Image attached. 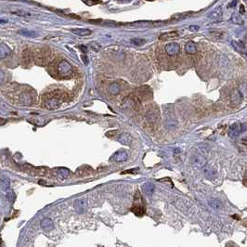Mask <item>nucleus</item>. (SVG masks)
Returning <instances> with one entry per match:
<instances>
[{"mask_svg":"<svg viewBox=\"0 0 247 247\" xmlns=\"http://www.w3.org/2000/svg\"><path fill=\"white\" fill-rule=\"evenodd\" d=\"M131 211L137 217H142L146 213L145 203H144V201L142 199V196L140 194V192H139V190H137L135 192L134 202H133V205L131 207Z\"/></svg>","mask_w":247,"mask_h":247,"instance_id":"f257e3e1","label":"nucleus"},{"mask_svg":"<svg viewBox=\"0 0 247 247\" xmlns=\"http://www.w3.org/2000/svg\"><path fill=\"white\" fill-rule=\"evenodd\" d=\"M48 98L46 100V106L49 110H55L60 106L63 99V92L54 91L48 95Z\"/></svg>","mask_w":247,"mask_h":247,"instance_id":"f03ea898","label":"nucleus"},{"mask_svg":"<svg viewBox=\"0 0 247 247\" xmlns=\"http://www.w3.org/2000/svg\"><path fill=\"white\" fill-rule=\"evenodd\" d=\"M141 102L140 100L137 97H129V98H125L122 103L123 108L125 111L127 112H132L137 111V109L140 106Z\"/></svg>","mask_w":247,"mask_h":247,"instance_id":"7ed1b4c3","label":"nucleus"},{"mask_svg":"<svg viewBox=\"0 0 247 247\" xmlns=\"http://www.w3.org/2000/svg\"><path fill=\"white\" fill-rule=\"evenodd\" d=\"M73 68L66 60H62L58 65V73L61 77H68L72 74Z\"/></svg>","mask_w":247,"mask_h":247,"instance_id":"20e7f679","label":"nucleus"},{"mask_svg":"<svg viewBox=\"0 0 247 247\" xmlns=\"http://www.w3.org/2000/svg\"><path fill=\"white\" fill-rule=\"evenodd\" d=\"M190 163L192 164V165L194 167L202 168V167H205V165H206V160L202 155L196 153V154H193L190 157Z\"/></svg>","mask_w":247,"mask_h":247,"instance_id":"39448f33","label":"nucleus"},{"mask_svg":"<svg viewBox=\"0 0 247 247\" xmlns=\"http://www.w3.org/2000/svg\"><path fill=\"white\" fill-rule=\"evenodd\" d=\"M165 52L167 53V55L169 56H176L178 55L179 51H180V47L178 43H175V42H172V43H169L167 44L165 48Z\"/></svg>","mask_w":247,"mask_h":247,"instance_id":"423d86ee","label":"nucleus"},{"mask_svg":"<svg viewBox=\"0 0 247 247\" xmlns=\"http://www.w3.org/2000/svg\"><path fill=\"white\" fill-rule=\"evenodd\" d=\"M242 124H238V123L233 124L229 128V132H228L229 136L231 138H236L240 135V133H242Z\"/></svg>","mask_w":247,"mask_h":247,"instance_id":"0eeeda50","label":"nucleus"},{"mask_svg":"<svg viewBox=\"0 0 247 247\" xmlns=\"http://www.w3.org/2000/svg\"><path fill=\"white\" fill-rule=\"evenodd\" d=\"M74 207L79 214H82L88 209V201L85 199H79L74 202Z\"/></svg>","mask_w":247,"mask_h":247,"instance_id":"6e6552de","label":"nucleus"},{"mask_svg":"<svg viewBox=\"0 0 247 247\" xmlns=\"http://www.w3.org/2000/svg\"><path fill=\"white\" fill-rule=\"evenodd\" d=\"M127 153L124 150H121V151H118L117 153H115L112 157L111 160H114L116 162H125V161L127 160Z\"/></svg>","mask_w":247,"mask_h":247,"instance_id":"1a4fd4ad","label":"nucleus"},{"mask_svg":"<svg viewBox=\"0 0 247 247\" xmlns=\"http://www.w3.org/2000/svg\"><path fill=\"white\" fill-rule=\"evenodd\" d=\"M146 117L150 122L155 123L158 120V112L156 109H149L148 112L146 113Z\"/></svg>","mask_w":247,"mask_h":247,"instance_id":"9d476101","label":"nucleus"},{"mask_svg":"<svg viewBox=\"0 0 247 247\" xmlns=\"http://www.w3.org/2000/svg\"><path fill=\"white\" fill-rule=\"evenodd\" d=\"M142 190L146 196H152L154 190V185L151 182H147L142 185Z\"/></svg>","mask_w":247,"mask_h":247,"instance_id":"9b49d317","label":"nucleus"},{"mask_svg":"<svg viewBox=\"0 0 247 247\" xmlns=\"http://www.w3.org/2000/svg\"><path fill=\"white\" fill-rule=\"evenodd\" d=\"M72 33L76 35V36H89L91 35V30L89 29H84V28H77V29H72Z\"/></svg>","mask_w":247,"mask_h":247,"instance_id":"f8f14e48","label":"nucleus"},{"mask_svg":"<svg viewBox=\"0 0 247 247\" xmlns=\"http://www.w3.org/2000/svg\"><path fill=\"white\" fill-rule=\"evenodd\" d=\"M185 50L189 54H195L197 52V46L193 41H189L185 46Z\"/></svg>","mask_w":247,"mask_h":247,"instance_id":"ddd939ff","label":"nucleus"},{"mask_svg":"<svg viewBox=\"0 0 247 247\" xmlns=\"http://www.w3.org/2000/svg\"><path fill=\"white\" fill-rule=\"evenodd\" d=\"M177 37H178V33L176 31L164 33L159 36V38L161 40H168V39H173V38H177Z\"/></svg>","mask_w":247,"mask_h":247,"instance_id":"4468645a","label":"nucleus"},{"mask_svg":"<svg viewBox=\"0 0 247 247\" xmlns=\"http://www.w3.org/2000/svg\"><path fill=\"white\" fill-rule=\"evenodd\" d=\"M92 173H93V169L88 165H84L76 171V174H78L79 176H87Z\"/></svg>","mask_w":247,"mask_h":247,"instance_id":"2eb2a0df","label":"nucleus"},{"mask_svg":"<svg viewBox=\"0 0 247 247\" xmlns=\"http://www.w3.org/2000/svg\"><path fill=\"white\" fill-rule=\"evenodd\" d=\"M130 140H131V137H130L129 134H127V133H123L119 136V137H118V141L125 146L130 144Z\"/></svg>","mask_w":247,"mask_h":247,"instance_id":"dca6fc26","label":"nucleus"},{"mask_svg":"<svg viewBox=\"0 0 247 247\" xmlns=\"http://www.w3.org/2000/svg\"><path fill=\"white\" fill-rule=\"evenodd\" d=\"M9 54H10L9 48L7 45L0 43V59H4Z\"/></svg>","mask_w":247,"mask_h":247,"instance_id":"f3484780","label":"nucleus"},{"mask_svg":"<svg viewBox=\"0 0 247 247\" xmlns=\"http://www.w3.org/2000/svg\"><path fill=\"white\" fill-rule=\"evenodd\" d=\"M41 226L45 230H50L53 229V222L50 218H44L41 221Z\"/></svg>","mask_w":247,"mask_h":247,"instance_id":"a211bd4d","label":"nucleus"},{"mask_svg":"<svg viewBox=\"0 0 247 247\" xmlns=\"http://www.w3.org/2000/svg\"><path fill=\"white\" fill-rule=\"evenodd\" d=\"M208 205H209V206H211L215 210L221 209V207H222V202L219 200H218V199H211V200H209Z\"/></svg>","mask_w":247,"mask_h":247,"instance_id":"6ab92c4d","label":"nucleus"},{"mask_svg":"<svg viewBox=\"0 0 247 247\" xmlns=\"http://www.w3.org/2000/svg\"><path fill=\"white\" fill-rule=\"evenodd\" d=\"M20 103H23L24 105H30L32 103V97L29 93H23V94H21L20 96Z\"/></svg>","mask_w":247,"mask_h":247,"instance_id":"aec40b11","label":"nucleus"},{"mask_svg":"<svg viewBox=\"0 0 247 247\" xmlns=\"http://www.w3.org/2000/svg\"><path fill=\"white\" fill-rule=\"evenodd\" d=\"M56 171H57V175L60 177L61 178H67L71 175L70 170H68L67 168H58L56 169Z\"/></svg>","mask_w":247,"mask_h":247,"instance_id":"412c9836","label":"nucleus"},{"mask_svg":"<svg viewBox=\"0 0 247 247\" xmlns=\"http://www.w3.org/2000/svg\"><path fill=\"white\" fill-rule=\"evenodd\" d=\"M109 91L113 94V95H117L119 94L121 91V87L119 85V84L117 83H113L109 85Z\"/></svg>","mask_w":247,"mask_h":247,"instance_id":"4be33fe9","label":"nucleus"},{"mask_svg":"<svg viewBox=\"0 0 247 247\" xmlns=\"http://www.w3.org/2000/svg\"><path fill=\"white\" fill-rule=\"evenodd\" d=\"M222 13H223V12H222V8L219 7V8H216L215 10H213V11L209 14L208 18H210V19H217V18L221 17V16H222Z\"/></svg>","mask_w":247,"mask_h":247,"instance_id":"5701e85b","label":"nucleus"},{"mask_svg":"<svg viewBox=\"0 0 247 247\" xmlns=\"http://www.w3.org/2000/svg\"><path fill=\"white\" fill-rule=\"evenodd\" d=\"M231 100L235 104H239L242 101V95H241V93L239 91H237V90H235L233 92L232 96H231Z\"/></svg>","mask_w":247,"mask_h":247,"instance_id":"b1692460","label":"nucleus"},{"mask_svg":"<svg viewBox=\"0 0 247 247\" xmlns=\"http://www.w3.org/2000/svg\"><path fill=\"white\" fill-rule=\"evenodd\" d=\"M12 14H15L20 17H32V13L26 11V10H21V9H16L11 11Z\"/></svg>","mask_w":247,"mask_h":247,"instance_id":"393cba45","label":"nucleus"},{"mask_svg":"<svg viewBox=\"0 0 247 247\" xmlns=\"http://www.w3.org/2000/svg\"><path fill=\"white\" fill-rule=\"evenodd\" d=\"M19 34L23 36H26V37H36L37 36V34L34 31H29V30H20L19 31Z\"/></svg>","mask_w":247,"mask_h":247,"instance_id":"a878e982","label":"nucleus"},{"mask_svg":"<svg viewBox=\"0 0 247 247\" xmlns=\"http://www.w3.org/2000/svg\"><path fill=\"white\" fill-rule=\"evenodd\" d=\"M130 43L134 46H137V47H140V46H143L145 43H146V40L143 39V38H132L130 40Z\"/></svg>","mask_w":247,"mask_h":247,"instance_id":"bb28decb","label":"nucleus"},{"mask_svg":"<svg viewBox=\"0 0 247 247\" xmlns=\"http://www.w3.org/2000/svg\"><path fill=\"white\" fill-rule=\"evenodd\" d=\"M205 176L209 178H212L213 177L216 176V172L214 171L212 167H209V166H205Z\"/></svg>","mask_w":247,"mask_h":247,"instance_id":"cd10ccee","label":"nucleus"},{"mask_svg":"<svg viewBox=\"0 0 247 247\" xmlns=\"http://www.w3.org/2000/svg\"><path fill=\"white\" fill-rule=\"evenodd\" d=\"M232 45L234 46V48L237 49V50H239L240 52H243V53H245V46L244 45H242V43H240V42H232Z\"/></svg>","mask_w":247,"mask_h":247,"instance_id":"c85d7f7f","label":"nucleus"},{"mask_svg":"<svg viewBox=\"0 0 247 247\" xmlns=\"http://www.w3.org/2000/svg\"><path fill=\"white\" fill-rule=\"evenodd\" d=\"M83 2L85 3L88 6H92V5H95V4H98L100 1L99 0H83Z\"/></svg>","mask_w":247,"mask_h":247,"instance_id":"c756f323","label":"nucleus"},{"mask_svg":"<svg viewBox=\"0 0 247 247\" xmlns=\"http://www.w3.org/2000/svg\"><path fill=\"white\" fill-rule=\"evenodd\" d=\"M138 172V169L135 168V169H130V170H125L124 172H122V174H137Z\"/></svg>","mask_w":247,"mask_h":247,"instance_id":"7c9ffc66","label":"nucleus"},{"mask_svg":"<svg viewBox=\"0 0 247 247\" xmlns=\"http://www.w3.org/2000/svg\"><path fill=\"white\" fill-rule=\"evenodd\" d=\"M158 181H160V182H163V183H166V181L168 182V183L170 184V186L173 188V184H172V181H171V179L169 178H161V179H159Z\"/></svg>","mask_w":247,"mask_h":247,"instance_id":"2f4dec72","label":"nucleus"},{"mask_svg":"<svg viewBox=\"0 0 247 247\" xmlns=\"http://www.w3.org/2000/svg\"><path fill=\"white\" fill-rule=\"evenodd\" d=\"M91 48H92L95 51H98V50L100 48V44H97V43H95V42H93V43H91Z\"/></svg>","mask_w":247,"mask_h":247,"instance_id":"473e14b6","label":"nucleus"},{"mask_svg":"<svg viewBox=\"0 0 247 247\" xmlns=\"http://www.w3.org/2000/svg\"><path fill=\"white\" fill-rule=\"evenodd\" d=\"M190 31H191V32H196V31H198L199 30V26H196V25H191V26H190Z\"/></svg>","mask_w":247,"mask_h":247,"instance_id":"72a5a7b5","label":"nucleus"},{"mask_svg":"<svg viewBox=\"0 0 247 247\" xmlns=\"http://www.w3.org/2000/svg\"><path fill=\"white\" fill-rule=\"evenodd\" d=\"M115 134H116V131L113 130V131L107 132V133H106V136H107V137H113V135H115Z\"/></svg>","mask_w":247,"mask_h":247,"instance_id":"f704fd0d","label":"nucleus"},{"mask_svg":"<svg viewBox=\"0 0 247 247\" xmlns=\"http://www.w3.org/2000/svg\"><path fill=\"white\" fill-rule=\"evenodd\" d=\"M82 60H83V62L87 65V64L88 63V57L87 55H82Z\"/></svg>","mask_w":247,"mask_h":247,"instance_id":"c9c22d12","label":"nucleus"},{"mask_svg":"<svg viewBox=\"0 0 247 247\" xmlns=\"http://www.w3.org/2000/svg\"><path fill=\"white\" fill-rule=\"evenodd\" d=\"M79 48H80V49H81L84 53H87V52H88V48H87V47H85V46H80Z\"/></svg>","mask_w":247,"mask_h":247,"instance_id":"e433bc0d","label":"nucleus"},{"mask_svg":"<svg viewBox=\"0 0 247 247\" xmlns=\"http://www.w3.org/2000/svg\"><path fill=\"white\" fill-rule=\"evenodd\" d=\"M4 80V74L2 72H0V84H1Z\"/></svg>","mask_w":247,"mask_h":247,"instance_id":"4c0bfd02","label":"nucleus"},{"mask_svg":"<svg viewBox=\"0 0 247 247\" xmlns=\"http://www.w3.org/2000/svg\"><path fill=\"white\" fill-rule=\"evenodd\" d=\"M244 12H245L244 7H243V6H241V8H240V13H241V14H244Z\"/></svg>","mask_w":247,"mask_h":247,"instance_id":"58836bf2","label":"nucleus"},{"mask_svg":"<svg viewBox=\"0 0 247 247\" xmlns=\"http://www.w3.org/2000/svg\"><path fill=\"white\" fill-rule=\"evenodd\" d=\"M6 124V120L3 119V118H0V125H3Z\"/></svg>","mask_w":247,"mask_h":247,"instance_id":"ea45409f","label":"nucleus"},{"mask_svg":"<svg viewBox=\"0 0 247 247\" xmlns=\"http://www.w3.org/2000/svg\"><path fill=\"white\" fill-rule=\"evenodd\" d=\"M131 0H119V2H122V3H128L130 2Z\"/></svg>","mask_w":247,"mask_h":247,"instance_id":"a19ab883","label":"nucleus"},{"mask_svg":"<svg viewBox=\"0 0 247 247\" xmlns=\"http://www.w3.org/2000/svg\"><path fill=\"white\" fill-rule=\"evenodd\" d=\"M8 20H0V23H7Z\"/></svg>","mask_w":247,"mask_h":247,"instance_id":"79ce46f5","label":"nucleus"},{"mask_svg":"<svg viewBox=\"0 0 247 247\" xmlns=\"http://www.w3.org/2000/svg\"><path fill=\"white\" fill-rule=\"evenodd\" d=\"M180 153V149H176L175 150V153Z\"/></svg>","mask_w":247,"mask_h":247,"instance_id":"37998d69","label":"nucleus"},{"mask_svg":"<svg viewBox=\"0 0 247 247\" xmlns=\"http://www.w3.org/2000/svg\"><path fill=\"white\" fill-rule=\"evenodd\" d=\"M235 5H236V1H234V2H232V3H231V4H230V5L229 7H230V6H235Z\"/></svg>","mask_w":247,"mask_h":247,"instance_id":"c03bdc74","label":"nucleus"}]
</instances>
